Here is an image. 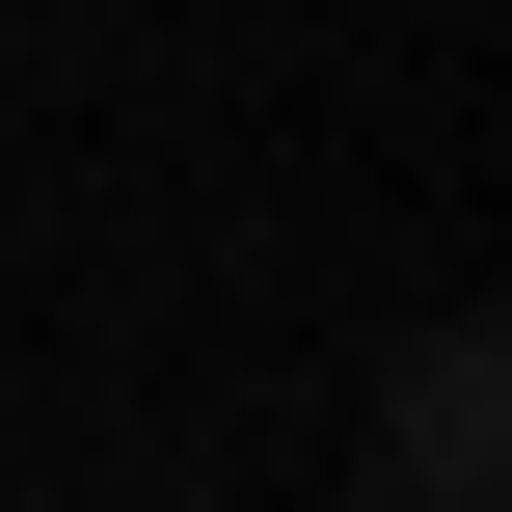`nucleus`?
Returning <instances> with one entry per match:
<instances>
[{
    "instance_id": "nucleus-1",
    "label": "nucleus",
    "mask_w": 512,
    "mask_h": 512,
    "mask_svg": "<svg viewBox=\"0 0 512 512\" xmlns=\"http://www.w3.org/2000/svg\"><path fill=\"white\" fill-rule=\"evenodd\" d=\"M378 486L405 512H512V351H486V297H432L378 351Z\"/></svg>"
}]
</instances>
